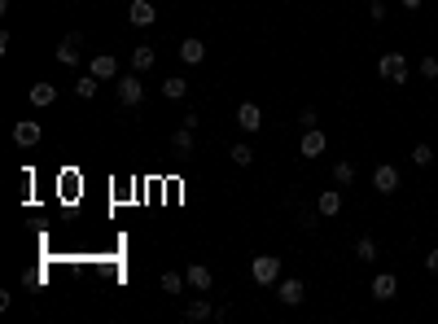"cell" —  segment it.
Returning <instances> with one entry per match:
<instances>
[{
  "instance_id": "obj_21",
  "label": "cell",
  "mask_w": 438,
  "mask_h": 324,
  "mask_svg": "<svg viewBox=\"0 0 438 324\" xmlns=\"http://www.w3.org/2000/svg\"><path fill=\"white\" fill-rule=\"evenodd\" d=\"M355 259H360V263H377V241H373V237H360V241H355Z\"/></svg>"
},
{
  "instance_id": "obj_25",
  "label": "cell",
  "mask_w": 438,
  "mask_h": 324,
  "mask_svg": "<svg viewBox=\"0 0 438 324\" xmlns=\"http://www.w3.org/2000/svg\"><path fill=\"white\" fill-rule=\"evenodd\" d=\"M228 158H232L237 166H250V162H254V149H250V145H232V149H228Z\"/></svg>"
},
{
  "instance_id": "obj_23",
  "label": "cell",
  "mask_w": 438,
  "mask_h": 324,
  "mask_svg": "<svg viewBox=\"0 0 438 324\" xmlns=\"http://www.w3.org/2000/svg\"><path fill=\"white\" fill-rule=\"evenodd\" d=\"M158 285H162V294H180L188 281H184V272H162V281H158Z\"/></svg>"
},
{
  "instance_id": "obj_29",
  "label": "cell",
  "mask_w": 438,
  "mask_h": 324,
  "mask_svg": "<svg viewBox=\"0 0 438 324\" xmlns=\"http://www.w3.org/2000/svg\"><path fill=\"white\" fill-rule=\"evenodd\" d=\"M425 268H430V272H434V276H438V246H434V250H430V255H425Z\"/></svg>"
},
{
  "instance_id": "obj_18",
  "label": "cell",
  "mask_w": 438,
  "mask_h": 324,
  "mask_svg": "<svg viewBox=\"0 0 438 324\" xmlns=\"http://www.w3.org/2000/svg\"><path fill=\"white\" fill-rule=\"evenodd\" d=\"M162 97H167V101H180V97H188V79L171 75L167 83H162Z\"/></svg>"
},
{
  "instance_id": "obj_15",
  "label": "cell",
  "mask_w": 438,
  "mask_h": 324,
  "mask_svg": "<svg viewBox=\"0 0 438 324\" xmlns=\"http://www.w3.org/2000/svg\"><path fill=\"white\" fill-rule=\"evenodd\" d=\"M88 70H92L97 79H114V75H118V57H114V53H97V57L88 62Z\"/></svg>"
},
{
  "instance_id": "obj_28",
  "label": "cell",
  "mask_w": 438,
  "mask_h": 324,
  "mask_svg": "<svg viewBox=\"0 0 438 324\" xmlns=\"http://www.w3.org/2000/svg\"><path fill=\"white\" fill-rule=\"evenodd\" d=\"M298 118H303V127H316V123H320V114H316V110H311V105H307V110H303Z\"/></svg>"
},
{
  "instance_id": "obj_11",
  "label": "cell",
  "mask_w": 438,
  "mask_h": 324,
  "mask_svg": "<svg viewBox=\"0 0 438 324\" xmlns=\"http://www.w3.org/2000/svg\"><path fill=\"white\" fill-rule=\"evenodd\" d=\"M316 215H325V219L342 215V188H325V193L316 197Z\"/></svg>"
},
{
  "instance_id": "obj_24",
  "label": "cell",
  "mask_w": 438,
  "mask_h": 324,
  "mask_svg": "<svg viewBox=\"0 0 438 324\" xmlns=\"http://www.w3.org/2000/svg\"><path fill=\"white\" fill-rule=\"evenodd\" d=\"M333 180H338L342 188H347V184H355V162H347V158H342V162H333Z\"/></svg>"
},
{
  "instance_id": "obj_12",
  "label": "cell",
  "mask_w": 438,
  "mask_h": 324,
  "mask_svg": "<svg viewBox=\"0 0 438 324\" xmlns=\"http://www.w3.org/2000/svg\"><path fill=\"white\" fill-rule=\"evenodd\" d=\"M27 101L35 105V110H49V105L57 101V88H53V83H31V88H27Z\"/></svg>"
},
{
  "instance_id": "obj_26",
  "label": "cell",
  "mask_w": 438,
  "mask_h": 324,
  "mask_svg": "<svg viewBox=\"0 0 438 324\" xmlns=\"http://www.w3.org/2000/svg\"><path fill=\"white\" fill-rule=\"evenodd\" d=\"M412 162H417V166H430V162H434V149H430V145H412Z\"/></svg>"
},
{
  "instance_id": "obj_4",
  "label": "cell",
  "mask_w": 438,
  "mask_h": 324,
  "mask_svg": "<svg viewBox=\"0 0 438 324\" xmlns=\"http://www.w3.org/2000/svg\"><path fill=\"white\" fill-rule=\"evenodd\" d=\"M373 188H377V193H382V197L399 193V166L382 162V166H377V171H373Z\"/></svg>"
},
{
  "instance_id": "obj_5",
  "label": "cell",
  "mask_w": 438,
  "mask_h": 324,
  "mask_svg": "<svg viewBox=\"0 0 438 324\" xmlns=\"http://www.w3.org/2000/svg\"><path fill=\"white\" fill-rule=\"evenodd\" d=\"M184 281H188V290H197V294H206L210 285H215V272L206 268V263H188L184 268Z\"/></svg>"
},
{
  "instance_id": "obj_17",
  "label": "cell",
  "mask_w": 438,
  "mask_h": 324,
  "mask_svg": "<svg viewBox=\"0 0 438 324\" xmlns=\"http://www.w3.org/2000/svg\"><path fill=\"white\" fill-rule=\"evenodd\" d=\"M153 62H158L153 44H136V49H132V70H136V75H145V70H153Z\"/></svg>"
},
{
  "instance_id": "obj_19",
  "label": "cell",
  "mask_w": 438,
  "mask_h": 324,
  "mask_svg": "<svg viewBox=\"0 0 438 324\" xmlns=\"http://www.w3.org/2000/svg\"><path fill=\"white\" fill-rule=\"evenodd\" d=\"M210 316H215V311H210L206 298H197V303H188V307H184V320H193V324H202V320H210Z\"/></svg>"
},
{
  "instance_id": "obj_13",
  "label": "cell",
  "mask_w": 438,
  "mask_h": 324,
  "mask_svg": "<svg viewBox=\"0 0 438 324\" xmlns=\"http://www.w3.org/2000/svg\"><path fill=\"white\" fill-rule=\"evenodd\" d=\"M140 97H145V88H140L136 75H123V79H118V101H123V105H140Z\"/></svg>"
},
{
  "instance_id": "obj_9",
  "label": "cell",
  "mask_w": 438,
  "mask_h": 324,
  "mask_svg": "<svg viewBox=\"0 0 438 324\" xmlns=\"http://www.w3.org/2000/svg\"><path fill=\"white\" fill-rule=\"evenodd\" d=\"M127 18H132V27H153V22H158V9H153L149 0H132V5H127Z\"/></svg>"
},
{
  "instance_id": "obj_8",
  "label": "cell",
  "mask_w": 438,
  "mask_h": 324,
  "mask_svg": "<svg viewBox=\"0 0 438 324\" xmlns=\"http://www.w3.org/2000/svg\"><path fill=\"white\" fill-rule=\"evenodd\" d=\"M79 44H84V35L79 31H70L62 44H57V62L62 66H79Z\"/></svg>"
},
{
  "instance_id": "obj_3",
  "label": "cell",
  "mask_w": 438,
  "mask_h": 324,
  "mask_svg": "<svg viewBox=\"0 0 438 324\" xmlns=\"http://www.w3.org/2000/svg\"><path fill=\"white\" fill-rule=\"evenodd\" d=\"M325 145H329V136H325L320 127H303V140H298V153H303V158H320Z\"/></svg>"
},
{
  "instance_id": "obj_10",
  "label": "cell",
  "mask_w": 438,
  "mask_h": 324,
  "mask_svg": "<svg viewBox=\"0 0 438 324\" xmlns=\"http://www.w3.org/2000/svg\"><path fill=\"white\" fill-rule=\"evenodd\" d=\"M40 136H44V127H40V123H35V118H22V123L14 127V140H18V145H22V149H31V145H40Z\"/></svg>"
},
{
  "instance_id": "obj_22",
  "label": "cell",
  "mask_w": 438,
  "mask_h": 324,
  "mask_svg": "<svg viewBox=\"0 0 438 324\" xmlns=\"http://www.w3.org/2000/svg\"><path fill=\"white\" fill-rule=\"evenodd\" d=\"M75 92H79L84 101H92V97H97V75H92V70H88V75H79V79H75Z\"/></svg>"
},
{
  "instance_id": "obj_7",
  "label": "cell",
  "mask_w": 438,
  "mask_h": 324,
  "mask_svg": "<svg viewBox=\"0 0 438 324\" xmlns=\"http://www.w3.org/2000/svg\"><path fill=\"white\" fill-rule=\"evenodd\" d=\"M395 294H399V276L395 272H377L373 276V298H377V303H390Z\"/></svg>"
},
{
  "instance_id": "obj_1",
  "label": "cell",
  "mask_w": 438,
  "mask_h": 324,
  "mask_svg": "<svg viewBox=\"0 0 438 324\" xmlns=\"http://www.w3.org/2000/svg\"><path fill=\"white\" fill-rule=\"evenodd\" d=\"M377 75H382L386 83H408V75H412L408 57L404 53H382V57H377Z\"/></svg>"
},
{
  "instance_id": "obj_27",
  "label": "cell",
  "mask_w": 438,
  "mask_h": 324,
  "mask_svg": "<svg viewBox=\"0 0 438 324\" xmlns=\"http://www.w3.org/2000/svg\"><path fill=\"white\" fill-rule=\"evenodd\" d=\"M421 79H438V57H425L421 62Z\"/></svg>"
},
{
  "instance_id": "obj_20",
  "label": "cell",
  "mask_w": 438,
  "mask_h": 324,
  "mask_svg": "<svg viewBox=\"0 0 438 324\" xmlns=\"http://www.w3.org/2000/svg\"><path fill=\"white\" fill-rule=\"evenodd\" d=\"M171 149H175V153H193V127L180 123V131L171 136Z\"/></svg>"
},
{
  "instance_id": "obj_16",
  "label": "cell",
  "mask_w": 438,
  "mask_h": 324,
  "mask_svg": "<svg viewBox=\"0 0 438 324\" xmlns=\"http://www.w3.org/2000/svg\"><path fill=\"white\" fill-rule=\"evenodd\" d=\"M180 62L202 66V62H206V44H202V40H193V35H188V40H180Z\"/></svg>"
},
{
  "instance_id": "obj_2",
  "label": "cell",
  "mask_w": 438,
  "mask_h": 324,
  "mask_svg": "<svg viewBox=\"0 0 438 324\" xmlns=\"http://www.w3.org/2000/svg\"><path fill=\"white\" fill-rule=\"evenodd\" d=\"M250 276L259 285H276L281 281V259L276 255H254L250 259Z\"/></svg>"
},
{
  "instance_id": "obj_6",
  "label": "cell",
  "mask_w": 438,
  "mask_h": 324,
  "mask_svg": "<svg viewBox=\"0 0 438 324\" xmlns=\"http://www.w3.org/2000/svg\"><path fill=\"white\" fill-rule=\"evenodd\" d=\"M276 298H281L285 307H298L303 298H307V285L298 281V276H289V281H276Z\"/></svg>"
},
{
  "instance_id": "obj_14",
  "label": "cell",
  "mask_w": 438,
  "mask_h": 324,
  "mask_svg": "<svg viewBox=\"0 0 438 324\" xmlns=\"http://www.w3.org/2000/svg\"><path fill=\"white\" fill-rule=\"evenodd\" d=\"M237 123H241V131H259V127H263L259 105H254V101H241V105H237Z\"/></svg>"
},
{
  "instance_id": "obj_30",
  "label": "cell",
  "mask_w": 438,
  "mask_h": 324,
  "mask_svg": "<svg viewBox=\"0 0 438 324\" xmlns=\"http://www.w3.org/2000/svg\"><path fill=\"white\" fill-rule=\"evenodd\" d=\"M421 5H425V0H404V9H408V14H417Z\"/></svg>"
}]
</instances>
